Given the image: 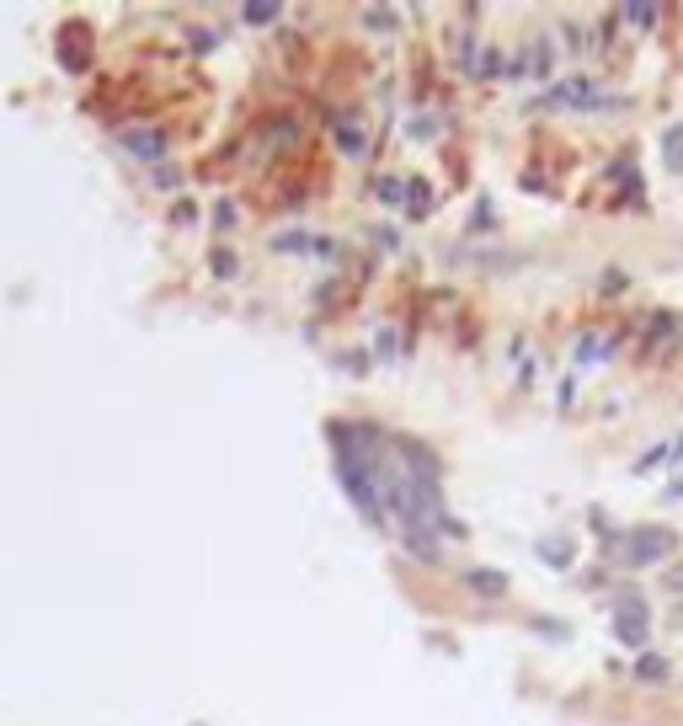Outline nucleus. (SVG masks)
Instances as JSON below:
<instances>
[{"label":"nucleus","instance_id":"obj_1","mask_svg":"<svg viewBox=\"0 0 683 726\" xmlns=\"http://www.w3.org/2000/svg\"><path fill=\"white\" fill-rule=\"evenodd\" d=\"M374 465H379V454H369V449H358V438L353 433H342V449H337V476H342V486H347V497H353V508L363 513V518H379V476H374Z\"/></svg>","mask_w":683,"mask_h":726},{"label":"nucleus","instance_id":"obj_2","mask_svg":"<svg viewBox=\"0 0 683 726\" xmlns=\"http://www.w3.org/2000/svg\"><path fill=\"white\" fill-rule=\"evenodd\" d=\"M673 545H679V534H673V529H663V524H646V529H636V534H625L614 556H620L625 567H652V561H663V556H673Z\"/></svg>","mask_w":683,"mask_h":726},{"label":"nucleus","instance_id":"obj_3","mask_svg":"<svg viewBox=\"0 0 683 726\" xmlns=\"http://www.w3.org/2000/svg\"><path fill=\"white\" fill-rule=\"evenodd\" d=\"M545 107H593L598 112V107H625V96H609L593 80H561V86H550Z\"/></svg>","mask_w":683,"mask_h":726},{"label":"nucleus","instance_id":"obj_4","mask_svg":"<svg viewBox=\"0 0 683 726\" xmlns=\"http://www.w3.org/2000/svg\"><path fill=\"white\" fill-rule=\"evenodd\" d=\"M646 604L641 599H620V615H614V636L625 641V647H646Z\"/></svg>","mask_w":683,"mask_h":726},{"label":"nucleus","instance_id":"obj_5","mask_svg":"<svg viewBox=\"0 0 683 726\" xmlns=\"http://www.w3.org/2000/svg\"><path fill=\"white\" fill-rule=\"evenodd\" d=\"M123 150H134L139 160H160V155H166V134H160V128H128V134H123Z\"/></svg>","mask_w":683,"mask_h":726},{"label":"nucleus","instance_id":"obj_6","mask_svg":"<svg viewBox=\"0 0 683 726\" xmlns=\"http://www.w3.org/2000/svg\"><path fill=\"white\" fill-rule=\"evenodd\" d=\"M465 583H470V593H481V599H497V593L508 588V577H502V572H492V567H476V572H465Z\"/></svg>","mask_w":683,"mask_h":726},{"label":"nucleus","instance_id":"obj_7","mask_svg":"<svg viewBox=\"0 0 683 726\" xmlns=\"http://www.w3.org/2000/svg\"><path fill=\"white\" fill-rule=\"evenodd\" d=\"M663 150H668V171H683V128L679 123L663 128Z\"/></svg>","mask_w":683,"mask_h":726},{"label":"nucleus","instance_id":"obj_8","mask_svg":"<svg viewBox=\"0 0 683 726\" xmlns=\"http://www.w3.org/2000/svg\"><path fill=\"white\" fill-rule=\"evenodd\" d=\"M636 679H646V684H663V679H668V657H657V652H646V657L636 663Z\"/></svg>","mask_w":683,"mask_h":726},{"label":"nucleus","instance_id":"obj_9","mask_svg":"<svg viewBox=\"0 0 683 726\" xmlns=\"http://www.w3.org/2000/svg\"><path fill=\"white\" fill-rule=\"evenodd\" d=\"M529 69H534V75H550V37H534V48H529Z\"/></svg>","mask_w":683,"mask_h":726},{"label":"nucleus","instance_id":"obj_10","mask_svg":"<svg viewBox=\"0 0 683 726\" xmlns=\"http://www.w3.org/2000/svg\"><path fill=\"white\" fill-rule=\"evenodd\" d=\"M283 16V5H272V0H256V5H246V21H278Z\"/></svg>","mask_w":683,"mask_h":726},{"label":"nucleus","instance_id":"obj_11","mask_svg":"<svg viewBox=\"0 0 683 726\" xmlns=\"http://www.w3.org/2000/svg\"><path fill=\"white\" fill-rule=\"evenodd\" d=\"M337 134H342V150H347V155H363V150H369V139H363V134H358L353 123H342Z\"/></svg>","mask_w":683,"mask_h":726},{"label":"nucleus","instance_id":"obj_12","mask_svg":"<svg viewBox=\"0 0 683 726\" xmlns=\"http://www.w3.org/2000/svg\"><path fill=\"white\" fill-rule=\"evenodd\" d=\"M625 16H630V21H641V27H652L663 11H657V5H625Z\"/></svg>","mask_w":683,"mask_h":726},{"label":"nucleus","instance_id":"obj_13","mask_svg":"<svg viewBox=\"0 0 683 726\" xmlns=\"http://www.w3.org/2000/svg\"><path fill=\"white\" fill-rule=\"evenodd\" d=\"M540 556L556 561V567H566V561H572V545H540Z\"/></svg>","mask_w":683,"mask_h":726},{"label":"nucleus","instance_id":"obj_14","mask_svg":"<svg viewBox=\"0 0 683 726\" xmlns=\"http://www.w3.org/2000/svg\"><path fill=\"white\" fill-rule=\"evenodd\" d=\"M668 588H673V593H683V567H673V572H668Z\"/></svg>","mask_w":683,"mask_h":726}]
</instances>
